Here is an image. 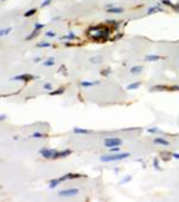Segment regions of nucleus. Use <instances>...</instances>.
<instances>
[{"instance_id": "nucleus-23", "label": "nucleus", "mask_w": 179, "mask_h": 202, "mask_svg": "<svg viewBox=\"0 0 179 202\" xmlns=\"http://www.w3.org/2000/svg\"><path fill=\"white\" fill-rule=\"evenodd\" d=\"M50 2H51V0H45V1H44V2L42 4V7L47 6V5H48V4H50Z\"/></svg>"}, {"instance_id": "nucleus-6", "label": "nucleus", "mask_w": 179, "mask_h": 202, "mask_svg": "<svg viewBox=\"0 0 179 202\" xmlns=\"http://www.w3.org/2000/svg\"><path fill=\"white\" fill-rule=\"evenodd\" d=\"M153 144H155V145H159V146H170V141L168 140H166L164 138H154L153 139Z\"/></svg>"}, {"instance_id": "nucleus-2", "label": "nucleus", "mask_w": 179, "mask_h": 202, "mask_svg": "<svg viewBox=\"0 0 179 202\" xmlns=\"http://www.w3.org/2000/svg\"><path fill=\"white\" fill-rule=\"evenodd\" d=\"M123 145V140L119 139V138H116V136H112V138H106L104 140V146L108 148L111 147H116V146H122Z\"/></svg>"}, {"instance_id": "nucleus-8", "label": "nucleus", "mask_w": 179, "mask_h": 202, "mask_svg": "<svg viewBox=\"0 0 179 202\" xmlns=\"http://www.w3.org/2000/svg\"><path fill=\"white\" fill-rule=\"evenodd\" d=\"M60 183H62L60 178H56V179H53L51 182L49 183V188H50V189H54V188H56V187H57V185H59Z\"/></svg>"}, {"instance_id": "nucleus-5", "label": "nucleus", "mask_w": 179, "mask_h": 202, "mask_svg": "<svg viewBox=\"0 0 179 202\" xmlns=\"http://www.w3.org/2000/svg\"><path fill=\"white\" fill-rule=\"evenodd\" d=\"M87 34H89L90 37H92V38H94V40L105 37V32H104V31H102L100 29H91Z\"/></svg>"}, {"instance_id": "nucleus-25", "label": "nucleus", "mask_w": 179, "mask_h": 202, "mask_svg": "<svg viewBox=\"0 0 179 202\" xmlns=\"http://www.w3.org/2000/svg\"><path fill=\"white\" fill-rule=\"evenodd\" d=\"M2 1H5V0H2Z\"/></svg>"}, {"instance_id": "nucleus-18", "label": "nucleus", "mask_w": 179, "mask_h": 202, "mask_svg": "<svg viewBox=\"0 0 179 202\" xmlns=\"http://www.w3.org/2000/svg\"><path fill=\"white\" fill-rule=\"evenodd\" d=\"M53 65H54V58H51V59H50V61H45V62H44V63H43V66H45V67H47V66H53Z\"/></svg>"}, {"instance_id": "nucleus-12", "label": "nucleus", "mask_w": 179, "mask_h": 202, "mask_svg": "<svg viewBox=\"0 0 179 202\" xmlns=\"http://www.w3.org/2000/svg\"><path fill=\"white\" fill-rule=\"evenodd\" d=\"M61 40H69V41H72V40H76V36H75V35H74V34H73L72 31H70V32H69V34L67 35V36H65V37H62Z\"/></svg>"}, {"instance_id": "nucleus-13", "label": "nucleus", "mask_w": 179, "mask_h": 202, "mask_svg": "<svg viewBox=\"0 0 179 202\" xmlns=\"http://www.w3.org/2000/svg\"><path fill=\"white\" fill-rule=\"evenodd\" d=\"M43 136H44V134H43V133H40V132H36V133H34V134L30 135V138H32V139H37V138H43Z\"/></svg>"}, {"instance_id": "nucleus-1", "label": "nucleus", "mask_w": 179, "mask_h": 202, "mask_svg": "<svg viewBox=\"0 0 179 202\" xmlns=\"http://www.w3.org/2000/svg\"><path fill=\"white\" fill-rule=\"evenodd\" d=\"M130 157V153L128 152H117V153H109L103 157H100V160L103 163H111V162H119Z\"/></svg>"}, {"instance_id": "nucleus-21", "label": "nucleus", "mask_w": 179, "mask_h": 202, "mask_svg": "<svg viewBox=\"0 0 179 202\" xmlns=\"http://www.w3.org/2000/svg\"><path fill=\"white\" fill-rule=\"evenodd\" d=\"M43 88H44V90H51V88H53V86H51V84H48V83H47V84H44Z\"/></svg>"}, {"instance_id": "nucleus-15", "label": "nucleus", "mask_w": 179, "mask_h": 202, "mask_svg": "<svg viewBox=\"0 0 179 202\" xmlns=\"http://www.w3.org/2000/svg\"><path fill=\"white\" fill-rule=\"evenodd\" d=\"M37 46H38L40 48H44V47H45V48H49V47H51V44H50L49 42H41V43H38Z\"/></svg>"}, {"instance_id": "nucleus-3", "label": "nucleus", "mask_w": 179, "mask_h": 202, "mask_svg": "<svg viewBox=\"0 0 179 202\" xmlns=\"http://www.w3.org/2000/svg\"><path fill=\"white\" fill-rule=\"evenodd\" d=\"M78 194H79V189L78 188H69V189L60 190V191L57 193V196H59V197H63V199H68V197L76 196Z\"/></svg>"}, {"instance_id": "nucleus-9", "label": "nucleus", "mask_w": 179, "mask_h": 202, "mask_svg": "<svg viewBox=\"0 0 179 202\" xmlns=\"http://www.w3.org/2000/svg\"><path fill=\"white\" fill-rule=\"evenodd\" d=\"M73 132H74V133H78V134H89V133H91V132L87 130V129L78 128V127H75V128L73 129Z\"/></svg>"}, {"instance_id": "nucleus-17", "label": "nucleus", "mask_w": 179, "mask_h": 202, "mask_svg": "<svg viewBox=\"0 0 179 202\" xmlns=\"http://www.w3.org/2000/svg\"><path fill=\"white\" fill-rule=\"evenodd\" d=\"M141 85V83H135V84H131L128 86V90H134V88H137L138 86Z\"/></svg>"}, {"instance_id": "nucleus-19", "label": "nucleus", "mask_w": 179, "mask_h": 202, "mask_svg": "<svg viewBox=\"0 0 179 202\" xmlns=\"http://www.w3.org/2000/svg\"><path fill=\"white\" fill-rule=\"evenodd\" d=\"M45 36H47V37H56V34L53 32V31H47V32H45Z\"/></svg>"}, {"instance_id": "nucleus-10", "label": "nucleus", "mask_w": 179, "mask_h": 202, "mask_svg": "<svg viewBox=\"0 0 179 202\" xmlns=\"http://www.w3.org/2000/svg\"><path fill=\"white\" fill-rule=\"evenodd\" d=\"M141 72H142V67H141V66H136V67H133L130 69V73L133 74V75H134V74L136 75V74L141 73Z\"/></svg>"}, {"instance_id": "nucleus-14", "label": "nucleus", "mask_w": 179, "mask_h": 202, "mask_svg": "<svg viewBox=\"0 0 179 202\" xmlns=\"http://www.w3.org/2000/svg\"><path fill=\"white\" fill-rule=\"evenodd\" d=\"M11 31H12V29H11V28H6L5 30L2 29V30H1V32H0V34H1V37H5V36H6L8 32H11Z\"/></svg>"}, {"instance_id": "nucleus-16", "label": "nucleus", "mask_w": 179, "mask_h": 202, "mask_svg": "<svg viewBox=\"0 0 179 202\" xmlns=\"http://www.w3.org/2000/svg\"><path fill=\"white\" fill-rule=\"evenodd\" d=\"M109 149H110V153H117V152H121V146L111 147V148H109Z\"/></svg>"}, {"instance_id": "nucleus-11", "label": "nucleus", "mask_w": 179, "mask_h": 202, "mask_svg": "<svg viewBox=\"0 0 179 202\" xmlns=\"http://www.w3.org/2000/svg\"><path fill=\"white\" fill-rule=\"evenodd\" d=\"M97 83L96 81H81V86L83 87H90V86H93V85H96Z\"/></svg>"}, {"instance_id": "nucleus-24", "label": "nucleus", "mask_w": 179, "mask_h": 202, "mask_svg": "<svg viewBox=\"0 0 179 202\" xmlns=\"http://www.w3.org/2000/svg\"><path fill=\"white\" fill-rule=\"evenodd\" d=\"M35 12H36V10H32V11H29V12H26V13H25V16H26V17H28V16H31V14H34Z\"/></svg>"}, {"instance_id": "nucleus-4", "label": "nucleus", "mask_w": 179, "mask_h": 202, "mask_svg": "<svg viewBox=\"0 0 179 202\" xmlns=\"http://www.w3.org/2000/svg\"><path fill=\"white\" fill-rule=\"evenodd\" d=\"M40 154L47 159H57L59 158V152L55 149H48V148H43L40 151Z\"/></svg>"}, {"instance_id": "nucleus-20", "label": "nucleus", "mask_w": 179, "mask_h": 202, "mask_svg": "<svg viewBox=\"0 0 179 202\" xmlns=\"http://www.w3.org/2000/svg\"><path fill=\"white\" fill-rule=\"evenodd\" d=\"M159 56H147L146 58V60L147 61H153V60H158Z\"/></svg>"}, {"instance_id": "nucleus-7", "label": "nucleus", "mask_w": 179, "mask_h": 202, "mask_svg": "<svg viewBox=\"0 0 179 202\" xmlns=\"http://www.w3.org/2000/svg\"><path fill=\"white\" fill-rule=\"evenodd\" d=\"M106 12H109V13H123L124 10L121 7H111V8L106 10Z\"/></svg>"}, {"instance_id": "nucleus-22", "label": "nucleus", "mask_w": 179, "mask_h": 202, "mask_svg": "<svg viewBox=\"0 0 179 202\" xmlns=\"http://www.w3.org/2000/svg\"><path fill=\"white\" fill-rule=\"evenodd\" d=\"M41 28H44V24H36V25H35V29L38 30V31L41 30Z\"/></svg>"}]
</instances>
